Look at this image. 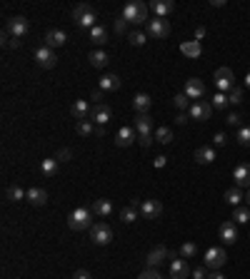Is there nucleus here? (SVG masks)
<instances>
[{
	"instance_id": "nucleus-1",
	"label": "nucleus",
	"mask_w": 250,
	"mask_h": 279,
	"mask_svg": "<svg viewBox=\"0 0 250 279\" xmlns=\"http://www.w3.org/2000/svg\"><path fill=\"white\" fill-rule=\"evenodd\" d=\"M148 5L140 3V0H133V3H128L123 8V18H125V23H130V25H143V23H148Z\"/></svg>"
},
{
	"instance_id": "nucleus-2",
	"label": "nucleus",
	"mask_w": 250,
	"mask_h": 279,
	"mask_svg": "<svg viewBox=\"0 0 250 279\" xmlns=\"http://www.w3.org/2000/svg\"><path fill=\"white\" fill-rule=\"evenodd\" d=\"M68 227H70L73 232H80V229L93 227V209H88V207H75V209L68 214Z\"/></svg>"
},
{
	"instance_id": "nucleus-3",
	"label": "nucleus",
	"mask_w": 250,
	"mask_h": 279,
	"mask_svg": "<svg viewBox=\"0 0 250 279\" xmlns=\"http://www.w3.org/2000/svg\"><path fill=\"white\" fill-rule=\"evenodd\" d=\"M73 23L78 25V28H83V30H93L98 23H95V10H93V5H88V3H80V5H75V10H73Z\"/></svg>"
},
{
	"instance_id": "nucleus-4",
	"label": "nucleus",
	"mask_w": 250,
	"mask_h": 279,
	"mask_svg": "<svg viewBox=\"0 0 250 279\" xmlns=\"http://www.w3.org/2000/svg\"><path fill=\"white\" fill-rule=\"evenodd\" d=\"M28 30H30V23L23 18V15H15V18H10L8 23H5V35H10V37H15V40H20V37H25L28 35Z\"/></svg>"
},
{
	"instance_id": "nucleus-5",
	"label": "nucleus",
	"mask_w": 250,
	"mask_h": 279,
	"mask_svg": "<svg viewBox=\"0 0 250 279\" xmlns=\"http://www.w3.org/2000/svg\"><path fill=\"white\" fill-rule=\"evenodd\" d=\"M90 237H93V242H95V244L105 247V244H110V242H113V229H110V224H108V222H95V224L90 227Z\"/></svg>"
},
{
	"instance_id": "nucleus-6",
	"label": "nucleus",
	"mask_w": 250,
	"mask_h": 279,
	"mask_svg": "<svg viewBox=\"0 0 250 279\" xmlns=\"http://www.w3.org/2000/svg\"><path fill=\"white\" fill-rule=\"evenodd\" d=\"M145 33L150 37H168L170 35V23L165 18H153L145 23Z\"/></svg>"
},
{
	"instance_id": "nucleus-7",
	"label": "nucleus",
	"mask_w": 250,
	"mask_h": 279,
	"mask_svg": "<svg viewBox=\"0 0 250 279\" xmlns=\"http://www.w3.org/2000/svg\"><path fill=\"white\" fill-rule=\"evenodd\" d=\"M225 262H228V254H225L223 247H210V249L205 252V267H208V269L218 272Z\"/></svg>"
},
{
	"instance_id": "nucleus-8",
	"label": "nucleus",
	"mask_w": 250,
	"mask_h": 279,
	"mask_svg": "<svg viewBox=\"0 0 250 279\" xmlns=\"http://www.w3.org/2000/svg\"><path fill=\"white\" fill-rule=\"evenodd\" d=\"M35 62H38L40 68H45V70L55 68V62H58V57H55V50H53V48H48V45L38 48V50H35Z\"/></svg>"
},
{
	"instance_id": "nucleus-9",
	"label": "nucleus",
	"mask_w": 250,
	"mask_h": 279,
	"mask_svg": "<svg viewBox=\"0 0 250 279\" xmlns=\"http://www.w3.org/2000/svg\"><path fill=\"white\" fill-rule=\"evenodd\" d=\"M110 117H113V110H110V105H105V102H98V105H93L90 120H93L95 125H103V127H105V125L110 122Z\"/></svg>"
},
{
	"instance_id": "nucleus-10",
	"label": "nucleus",
	"mask_w": 250,
	"mask_h": 279,
	"mask_svg": "<svg viewBox=\"0 0 250 279\" xmlns=\"http://www.w3.org/2000/svg\"><path fill=\"white\" fill-rule=\"evenodd\" d=\"M188 115H190V120H210V115H213V105L210 102H193L190 105V110H188Z\"/></svg>"
},
{
	"instance_id": "nucleus-11",
	"label": "nucleus",
	"mask_w": 250,
	"mask_h": 279,
	"mask_svg": "<svg viewBox=\"0 0 250 279\" xmlns=\"http://www.w3.org/2000/svg\"><path fill=\"white\" fill-rule=\"evenodd\" d=\"M233 80H235V77H233V70H230V68H218V70H215V85H218L220 90L230 93V90L235 88Z\"/></svg>"
},
{
	"instance_id": "nucleus-12",
	"label": "nucleus",
	"mask_w": 250,
	"mask_h": 279,
	"mask_svg": "<svg viewBox=\"0 0 250 279\" xmlns=\"http://www.w3.org/2000/svg\"><path fill=\"white\" fill-rule=\"evenodd\" d=\"M138 209H140V214H143L145 220H155V217H160L163 205H160L158 200H143V202L138 205Z\"/></svg>"
},
{
	"instance_id": "nucleus-13",
	"label": "nucleus",
	"mask_w": 250,
	"mask_h": 279,
	"mask_svg": "<svg viewBox=\"0 0 250 279\" xmlns=\"http://www.w3.org/2000/svg\"><path fill=\"white\" fill-rule=\"evenodd\" d=\"M165 260H168V249H165L163 244H158L155 249H150L148 257H145V262H148V269H158Z\"/></svg>"
},
{
	"instance_id": "nucleus-14",
	"label": "nucleus",
	"mask_w": 250,
	"mask_h": 279,
	"mask_svg": "<svg viewBox=\"0 0 250 279\" xmlns=\"http://www.w3.org/2000/svg\"><path fill=\"white\" fill-rule=\"evenodd\" d=\"M218 232H220V240H223L225 244H235V242H238V227H235L233 220H225Z\"/></svg>"
},
{
	"instance_id": "nucleus-15",
	"label": "nucleus",
	"mask_w": 250,
	"mask_h": 279,
	"mask_svg": "<svg viewBox=\"0 0 250 279\" xmlns=\"http://www.w3.org/2000/svg\"><path fill=\"white\" fill-rule=\"evenodd\" d=\"M135 137H138L135 127L125 125V127H120V130H118V135H115V145H118V147H130V145L135 142Z\"/></svg>"
},
{
	"instance_id": "nucleus-16",
	"label": "nucleus",
	"mask_w": 250,
	"mask_h": 279,
	"mask_svg": "<svg viewBox=\"0 0 250 279\" xmlns=\"http://www.w3.org/2000/svg\"><path fill=\"white\" fill-rule=\"evenodd\" d=\"M185 95L198 102V100L205 95V85H203V80H198V77H190V80H188V82H185Z\"/></svg>"
},
{
	"instance_id": "nucleus-17",
	"label": "nucleus",
	"mask_w": 250,
	"mask_h": 279,
	"mask_svg": "<svg viewBox=\"0 0 250 279\" xmlns=\"http://www.w3.org/2000/svg\"><path fill=\"white\" fill-rule=\"evenodd\" d=\"M233 180H235V187H250V165L248 162L233 169Z\"/></svg>"
},
{
	"instance_id": "nucleus-18",
	"label": "nucleus",
	"mask_w": 250,
	"mask_h": 279,
	"mask_svg": "<svg viewBox=\"0 0 250 279\" xmlns=\"http://www.w3.org/2000/svg\"><path fill=\"white\" fill-rule=\"evenodd\" d=\"M148 8L155 13V18H165V15H170L175 10V3H173V0H153Z\"/></svg>"
},
{
	"instance_id": "nucleus-19",
	"label": "nucleus",
	"mask_w": 250,
	"mask_h": 279,
	"mask_svg": "<svg viewBox=\"0 0 250 279\" xmlns=\"http://www.w3.org/2000/svg\"><path fill=\"white\" fill-rule=\"evenodd\" d=\"M170 277L173 279H188V277H190V267H188V262L183 260V257L170 262Z\"/></svg>"
},
{
	"instance_id": "nucleus-20",
	"label": "nucleus",
	"mask_w": 250,
	"mask_h": 279,
	"mask_svg": "<svg viewBox=\"0 0 250 279\" xmlns=\"http://www.w3.org/2000/svg\"><path fill=\"white\" fill-rule=\"evenodd\" d=\"M70 112L75 120H90V112H93V107L85 102V100H75L73 107H70Z\"/></svg>"
},
{
	"instance_id": "nucleus-21",
	"label": "nucleus",
	"mask_w": 250,
	"mask_h": 279,
	"mask_svg": "<svg viewBox=\"0 0 250 279\" xmlns=\"http://www.w3.org/2000/svg\"><path fill=\"white\" fill-rule=\"evenodd\" d=\"M150 105H153V100H150V95H145V93H138V95L133 97V110H135L138 115H148Z\"/></svg>"
},
{
	"instance_id": "nucleus-22",
	"label": "nucleus",
	"mask_w": 250,
	"mask_h": 279,
	"mask_svg": "<svg viewBox=\"0 0 250 279\" xmlns=\"http://www.w3.org/2000/svg\"><path fill=\"white\" fill-rule=\"evenodd\" d=\"M65 42H68V35L62 30H58V28L45 33V45L48 48H60V45H65Z\"/></svg>"
},
{
	"instance_id": "nucleus-23",
	"label": "nucleus",
	"mask_w": 250,
	"mask_h": 279,
	"mask_svg": "<svg viewBox=\"0 0 250 279\" xmlns=\"http://www.w3.org/2000/svg\"><path fill=\"white\" fill-rule=\"evenodd\" d=\"M135 132L140 135H153V117L150 115H138L135 117Z\"/></svg>"
},
{
	"instance_id": "nucleus-24",
	"label": "nucleus",
	"mask_w": 250,
	"mask_h": 279,
	"mask_svg": "<svg viewBox=\"0 0 250 279\" xmlns=\"http://www.w3.org/2000/svg\"><path fill=\"white\" fill-rule=\"evenodd\" d=\"M195 162L198 165H210V162H215V147H198L195 149Z\"/></svg>"
},
{
	"instance_id": "nucleus-25",
	"label": "nucleus",
	"mask_w": 250,
	"mask_h": 279,
	"mask_svg": "<svg viewBox=\"0 0 250 279\" xmlns=\"http://www.w3.org/2000/svg\"><path fill=\"white\" fill-rule=\"evenodd\" d=\"M180 53L185 55V57H200V53H203V45H200V42L198 40H185L183 42V45H180Z\"/></svg>"
},
{
	"instance_id": "nucleus-26",
	"label": "nucleus",
	"mask_w": 250,
	"mask_h": 279,
	"mask_svg": "<svg viewBox=\"0 0 250 279\" xmlns=\"http://www.w3.org/2000/svg\"><path fill=\"white\" fill-rule=\"evenodd\" d=\"M28 200H30V205H35V207H43V205L48 202V192H45L43 187H30V189H28Z\"/></svg>"
},
{
	"instance_id": "nucleus-27",
	"label": "nucleus",
	"mask_w": 250,
	"mask_h": 279,
	"mask_svg": "<svg viewBox=\"0 0 250 279\" xmlns=\"http://www.w3.org/2000/svg\"><path fill=\"white\" fill-rule=\"evenodd\" d=\"M98 88L105 90V93H115V90L120 88V77H118V75H103Z\"/></svg>"
},
{
	"instance_id": "nucleus-28",
	"label": "nucleus",
	"mask_w": 250,
	"mask_h": 279,
	"mask_svg": "<svg viewBox=\"0 0 250 279\" xmlns=\"http://www.w3.org/2000/svg\"><path fill=\"white\" fill-rule=\"evenodd\" d=\"M108 60H110V55L108 53H103V50H93L90 55H88V62L93 68H105L108 65Z\"/></svg>"
},
{
	"instance_id": "nucleus-29",
	"label": "nucleus",
	"mask_w": 250,
	"mask_h": 279,
	"mask_svg": "<svg viewBox=\"0 0 250 279\" xmlns=\"http://www.w3.org/2000/svg\"><path fill=\"white\" fill-rule=\"evenodd\" d=\"M93 212L98 214V217H108V214L113 212V202L110 200H95L93 202Z\"/></svg>"
},
{
	"instance_id": "nucleus-30",
	"label": "nucleus",
	"mask_w": 250,
	"mask_h": 279,
	"mask_svg": "<svg viewBox=\"0 0 250 279\" xmlns=\"http://www.w3.org/2000/svg\"><path fill=\"white\" fill-rule=\"evenodd\" d=\"M75 130H78L80 137H90V135L95 132V122H93V120H78Z\"/></svg>"
},
{
	"instance_id": "nucleus-31",
	"label": "nucleus",
	"mask_w": 250,
	"mask_h": 279,
	"mask_svg": "<svg viewBox=\"0 0 250 279\" xmlns=\"http://www.w3.org/2000/svg\"><path fill=\"white\" fill-rule=\"evenodd\" d=\"M58 165H60L58 157H45L43 162H40V169H43V175H45V177H53V175L58 172Z\"/></svg>"
},
{
	"instance_id": "nucleus-32",
	"label": "nucleus",
	"mask_w": 250,
	"mask_h": 279,
	"mask_svg": "<svg viewBox=\"0 0 250 279\" xmlns=\"http://www.w3.org/2000/svg\"><path fill=\"white\" fill-rule=\"evenodd\" d=\"M233 222L235 224H248L250 222V207H233Z\"/></svg>"
},
{
	"instance_id": "nucleus-33",
	"label": "nucleus",
	"mask_w": 250,
	"mask_h": 279,
	"mask_svg": "<svg viewBox=\"0 0 250 279\" xmlns=\"http://www.w3.org/2000/svg\"><path fill=\"white\" fill-rule=\"evenodd\" d=\"M138 212H140V209H138L135 205H128V207H123V209H120V220H123L125 224H133L135 217H138Z\"/></svg>"
},
{
	"instance_id": "nucleus-34",
	"label": "nucleus",
	"mask_w": 250,
	"mask_h": 279,
	"mask_svg": "<svg viewBox=\"0 0 250 279\" xmlns=\"http://www.w3.org/2000/svg\"><path fill=\"white\" fill-rule=\"evenodd\" d=\"M225 202L228 205H233V207H240V202H243V192H240V187H230L225 192Z\"/></svg>"
},
{
	"instance_id": "nucleus-35",
	"label": "nucleus",
	"mask_w": 250,
	"mask_h": 279,
	"mask_svg": "<svg viewBox=\"0 0 250 279\" xmlns=\"http://www.w3.org/2000/svg\"><path fill=\"white\" fill-rule=\"evenodd\" d=\"M90 37H93L95 45H105V42H108V30L103 28V25H95V28L90 30Z\"/></svg>"
},
{
	"instance_id": "nucleus-36",
	"label": "nucleus",
	"mask_w": 250,
	"mask_h": 279,
	"mask_svg": "<svg viewBox=\"0 0 250 279\" xmlns=\"http://www.w3.org/2000/svg\"><path fill=\"white\" fill-rule=\"evenodd\" d=\"M155 142L170 145L173 142V130H170V127H158V130H155Z\"/></svg>"
},
{
	"instance_id": "nucleus-37",
	"label": "nucleus",
	"mask_w": 250,
	"mask_h": 279,
	"mask_svg": "<svg viewBox=\"0 0 250 279\" xmlns=\"http://www.w3.org/2000/svg\"><path fill=\"white\" fill-rule=\"evenodd\" d=\"M23 197H28V192H23V187H18V185H10L8 187V200L10 202H20Z\"/></svg>"
},
{
	"instance_id": "nucleus-38",
	"label": "nucleus",
	"mask_w": 250,
	"mask_h": 279,
	"mask_svg": "<svg viewBox=\"0 0 250 279\" xmlns=\"http://www.w3.org/2000/svg\"><path fill=\"white\" fill-rule=\"evenodd\" d=\"M128 40H130V45L140 48V45H145V40H148V33H140V30H133V33L128 35Z\"/></svg>"
},
{
	"instance_id": "nucleus-39",
	"label": "nucleus",
	"mask_w": 250,
	"mask_h": 279,
	"mask_svg": "<svg viewBox=\"0 0 250 279\" xmlns=\"http://www.w3.org/2000/svg\"><path fill=\"white\" fill-rule=\"evenodd\" d=\"M210 105L215 107V110H225V107L230 105V102H228V95H223V93H215V95H213V102H210Z\"/></svg>"
},
{
	"instance_id": "nucleus-40",
	"label": "nucleus",
	"mask_w": 250,
	"mask_h": 279,
	"mask_svg": "<svg viewBox=\"0 0 250 279\" xmlns=\"http://www.w3.org/2000/svg\"><path fill=\"white\" fill-rule=\"evenodd\" d=\"M175 107H178V110H190V97H188L185 93H180V95H175Z\"/></svg>"
},
{
	"instance_id": "nucleus-41",
	"label": "nucleus",
	"mask_w": 250,
	"mask_h": 279,
	"mask_svg": "<svg viewBox=\"0 0 250 279\" xmlns=\"http://www.w3.org/2000/svg\"><path fill=\"white\" fill-rule=\"evenodd\" d=\"M195 252H198V247H195L193 242H185V244L180 247V257H183V260H190V257H195Z\"/></svg>"
},
{
	"instance_id": "nucleus-42",
	"label": "nucleus",
	"mask_w": 250,
	"mask_h": 279,
	"mask_svg": "<svg viewBox=\"0 0 250 279\" xmlns=\"http://www.w3.org/2000/svg\"><path fill=\"white\" fill-rule=\"evenodd\" d=\"M235 140H238L243 147H250V127H240L238 135H235Z\"/></svg>"
},
{
	"instance_id": "nucleus-43",
	"label": "nucleus",
	"mask_w": 250,
	"mask_h": 279,
	"mask_svg": "<svg viewBox=\"0 0 250 279\" xmlns=\"http://www.w3.org/2000/svg\"><path fill=\"white\" fill-rule=\"evenodd\" d=\"M240 100H243V88H240V85H235V88L228 93V102H230V105H238Z\"/></svg>"
},
{
	"instance_id": "nucleus-44",
	"label": "nucleus",
	"mask_w": 250,
	"mask_h": 279,
	"mask_svg": "<svg viewBox=\"0 0 250 279\" xmlns=\"http://www.w3.org/2000/svg\"><path fill=\"white\" fill-rule=\"evenodd\" d=\"M3 48H8V50H18V48H20V40H15V37H10V35L3 33Z\"/></svg>"
},
{
	"instance_id": "nucleus-45",
	"label": "nucleus",
	"mask_w": 250,
	"mask_h": 279,
	"mask_svg": "<svg viewBox=\"0 0 250 279\" xmlns=\"http://www.w3.org/2000/svg\"><path fill=\"white\" fill-rule=\"evenodd\" d=\"M225 122H228V127H238L243 122V115L240 112H230V115L225 117Z\"/></svg>"
},
{
	"instance_id": "nucleus-46",
	"label": "nucleus",
	"mask_w": 250,
	"mask_h": 279,
	"mask_svg": "<svg viewBox=\"0 0 250 279\" xmlns=\"http://www.w3.org/2000/svg\"><path fill=\"white\" fill-rule=\"evenodd\" d=\"M138 279H163V277L158 274V269H145L138 274Z\"/></svg>"
},
{
	"instance_id": "nucleus-47",
	"label": "nucleus",
	"mask_w": 250,
	"mask_h": 279,
	"mask_svg": "<svg viewBox=\"0 0 250 279\" xmlns=\"http://www.w3.org/2000/svg\"><path fill=\"white\" fill-rule=\"evenodd\" d=\"M70 157H73V152H70V149H68V147H62V149H60V152H58V162H68Z\"/></svg>"
},
{
	"instance_id": "nucleus-48",
	"label": "nucleus",
	"mask_w": 250,
	"mask_h": 279,
	"mask_svg": "<svg viewBox=\"0 0 250 279\" xmlns=\"http://www.w3.org/2000/svg\"><path fill=\"white\" fill-rule=\"evenodd\" d=\"M153 140H155V135H140V137H138V142H140L143 147H150Z\"/></svg>"
},
{
	"instance_id": "nucleus-49",
	"label": "nucleus",
	"mask_w": 250,
	"mask_h": 279,
	"mask_svg": "<svg viewBox=\"0 0 250 279\" xmlns=\"http://www.w3.org/2000/svg\"><path fill=\"white\" fill-rule=\"evenodd\" d=\"M125 28H128V23H125V18L120 15V18L115 20V33H125Z\"/></svg>"
},
{
	"instance_id": "nucleus-50",
	"label": "nucleus",
	"mask_w": 250,
	"mask_h": 279,
	"mask_svg": "<svg viewBox=\"0 0 250 279\" xmlns=\"http://www.w3.org/2000/svg\"><path fill=\"white\" fill-rule=\"evenodd\" d=\"M73 279H93V277H90V274H88L85 269H78V272L73 274Z\"/></svg>"
},
{
	"instance_id": "nucleus-51",
	"label": "nucleus",
	"mask_w": 250,
	"mask_h": 279,
	"mask_svg": "<svg viewBox=\"0 0 250 279\" xmlns=\"http://www.w3.org/2000/svg\"><path fill=\"white\" fill-rule=\"evenodd\" d=\"M103 93H105V90H100V88H98V90H93V95H90V97L95 100V105H98V102H103Z\"/></svg>"
},
{
	"instance_id": "nucleus-52",
	"label": "nucleus",
	"mask_w": 250,
	"mask_h": 279,
	"mask_svg": "<svg viewBox=\"0 0 250 279\" xmlns=\"http://www.w3.org/2000/svg\"><path fill=\"white\" fill-rule=\"evenodd\" d=\"M193 277H195V279H208V277H205V269H203V267H195V269H193Z\"/></svg>"
},
{
	"instance_id": "nucleus-53",
	"label": "nucleus",
	"mask_w": 250,
	"mask_h": 279,
	"mask_svg": "<svg viewBox=\"0 0 250 279\" xmlns=\"http://www.w3.org/2000/svg\"><path fill=\"white\" fill-rule=\"evenodd\" d=\"M203 37H205V28H203V25H198V28H195V40L200 42Z\"/></svg>"
},
{
	"instance_id": "nucleus-54",
	"label": "nucleus",
	"mask_w": 250,
	"mask_h": 279,
	"mask_svg": "<svg viewBox=\"0 0 250 279\" xmlns=\"http://www.w3.org/2000/svg\"><path fill=\"white\" fill-rule=\"evenodd\" d=\"M165 162H168V157H163V155L153 160V165H155V167H165Z\"/></svg>"
},
{
	"instance_id": "nucleus-55",
	"label": "nucleus",
	"mask_w": 250,
	"mask_h": 279,
	"mask_svg": "<svg viewBox=\"0 0 250 279\" xmlns=\"http://www.w3.org/2000/svg\"><path fill=\"white\" fill-rule=\"evenodd\" d=\"M213 140H215V145H225V142H228L223 132H215V137H213Z\"/></svg>"
},
{
	"instance_id": "nucleus-56",
	"label": "nucleus",
	"mask_w": 250,
	"mask_h": 279,
	"mask_svg": "<svg viewBox=\"0 0 250 279\" xmlns=\"http://www.w3.org/2000/svg\"><path fill=\"white\" fill-rule=\"evenodd\" d=\"M188 120H190V115H185V112H183V115H178V120H175V122H178V125H185Z\"/></svg>"
},
{
	"instance_id": "nucleus-57",
	"label": "nucleus",
	"mask_w": 250,
	"mask_h": 279,
	"mask_svg": "<svg viewBox=\"0 0 250 279\" xmlns=\"http://www.w3.org/2000/svg\"><path fill=\"white\" fill-rule=\"evenodd\" d=\"M95 135L103 137V135H105V127H103V125H95Z\"/></svg>"
},
{
	"instance_id": "nucleus-58",
	"label": "nucleus",
	"mask_w": 250,
	"mask_h": 279,
	"mask_svg": "<svg viewBox=\"0 0 250 279\" xmlns=\"http://www.w3.org/2000/svg\"><path fill=\"white\" fill-rule=\"evenodd\" d=\"M225 0H210V8H223Z\"/></svg>"
},
{
	"instance_id": "nucleus-59",
	"label": "nucleus",
	"mask_w": 250,
	"mask_h": 279,
	"mask_svg": "<svg viewBox=\"0 0 250 279\" xmlns=\"http://www.w3.org/2000/svg\"><path fill=\"white\" fill-rule=\"evenodd\" d=\"M208 279H225L220 272H213V274H208Z\"/></svg>"
},
{
	"instance_id": "nucleus-60",
	"label": "nucleus",
	"mask_w": 250,
	"mask_h": 279,
	"mask_svg": "<svg viewBox=\"0 0 250 279\" xmlns=\"http://www.w3.org/2000/svg\"><path fill=\"white\" fill-rule=\"evenodd\" d=\"M245 88H250V73L245 75Z\"/></svg>"
},
{
	"instance_id": "nucleus-61",
	"label": "nucleus",
	"mask_w": 250,
	"mask_h": 279,
	"mask_svg": "<svg viewBox=\"0 0 250 279\" xmlns=\"http://www.w3.org/2000/svg\"><path fill=\"white\" fill-rule=\"evenodd\" d=\"M245 200H248V207H250V189H248V195H245Z\"/></svg>"
}]
</instances>
